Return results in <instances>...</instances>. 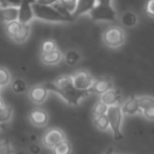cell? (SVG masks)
<instances>
[{
	"label": "cell",
	"mask_w": 154,
	"mask_h": 154,
	"mask_svg": "<svg viewBox=\"0 0 154 154\" xmlns=\"http://www.w3.org/2000/svg\"><path fill=\"white\" fill-rule=\"evenodd\" d=\"M32 8H34V14L35 18L45 20V22H51V23H69L72 22L73 18L69 12H66L63 7V10L57 8L51 5H41L37 2H32Z\"/></svg>",
	"instance_id": "6da1fadb"
},
{
	"label": "cell",
	"mask_w": 154,
	"mask_h": 154,
	"mask_svg": "<svg viewBox=\"0 0 154 154\" xmlns=\"http://www.w3.org/2000/svg\"><path fill=\"white\" fill-rule=\"evenodd\" d=\"M46 88L57 94H59L67 103H70L71 106H77L79 103V101L82 99H84L85 96L89 95V90H82V89H77L73 83H70L65 87H57L54 84V82H49L45 84Z\"/></svg>",
	"instance_id": "7a4b0ae2"
},
{
	"label": "cell",
	"mask_w": 154,
	"mask_h": 154,
	"mask_svg": "<svg viewBox=\"0 0 154 154\" xmlns=\"http://www.w3.org/2000/svg\"><path fill=\"white\" fill-rule=\"evenodd\" d=\"M88 14L95 22H108V23H112V22H116L117 18H118L117 11L112 6V4L97 2Z\"/></svg>",
	"instance_id": "3957f363"
},
{
	"label": "cell",
	"mask_w": 154,
	"mask_h": 154,
	"mask_svg": "<svg viewBox=\"0 0 154 154\" xmlns=\"http://www.w3.org/2000/svg\"><path fill=\"white\" fill-rule=\"evenodd\" d=\"M125 31L118 25H111L102 32V42L109 48H118L125 42Z\"/></svg>",
	"instance_id": "277c9868"
},
{
	"label": "cell",
	"mask_w": 154,
	"mask_h": 154,
	"mask_svg": "<svg viewBox=\"0 0 154 154\" xmlns=\"http://www.w3.org/2000/svg\"><path fill=\"white\" fill-rule=\"evenodd\" d=\"M107 117H108V122H109V128L113 132V137L116 141H119L123 138V134H122V120H123V112L122 108L118 105H112L108 106L107 109Z\"/></svg>",
	"instance_id": "5b68a950"
},
{
	"label": "cell",
	"mask_w": 154,
	"mask_h": 154,
	"mask_svg": "<svg viewBox=\"0 0 154 154\" xmlns=\"http://www.w3.org/2000/svg\"><path fill=\"white\" fill-rule=\"evenodd\" d=\"M72 83L77 89H82V90H89V88L91 87V84L94 83V77L91 76L90 72L88 71H77L76 73H73L72 76Z\"/></svg>",
	"instance_id": "8992f818"
},
{
	"label": "cell",
	"mask_w": 154,
	"mask_h": 154,
	"mask_svg": "<svg viewBox=\"0 0 154 154\" xmlns=\"http://www.w3.org/2000/svg\"><path fill=\"white\" fill-rule=\"evenodd\" d=\"M65 138V134L63 130L60 129H57V128H53L51 130H48L47 132H45L43 137H42V144L48 148V149H52L55 144H58L60 141H63Z\"/></svg>",
	"instance_id": "52a82bcc"
},
{
	"label": "cell",
	"mask_w": 154,
	"mask_h": 154,
	"mask_svg": "<svg viewBox=\"0 0 154 154\" xmlns=\"http://www.w3.org/2000/svg\"><path fill=\"white\" fill-rule=\"evenodd\" d=\"M35 18L32 2L29 0H23L18 6V20L23 24H30V22Z\"/></svg>",
	"instance_id": "ba28073f"
},
{
	"label": "cell",
	"mask_w": 154,
	"mask_h": 154,
	"mask_svg": "<svg viewBox=\"0 0 154 154\" xmlns=\"http://www.w3.org/2000/svg\"><path fill=\"white\" fill-rule=\"evenodd\" d=\"M48 96V89L45 84H37L30 88L29 90V99L35 105H42Z\"/></svg>",
	"instance_id": "9c48e42d"
},
{
	"label": "cell",
	"mask_w": 154,
	"mask_h": 154,
	"mask_svg": "<svg viewBox=\"0 0 154 154\" xmlns=\"http://www.w3.org/2000/svg\"><path fill=\"white\" fill-rule=\"evenodd\" d=\"M96 4H97V0H77L76 7H75L73 12L71 13V17L75 19L82 14L89 13Z\"/></svg>",
	"instance_id": "30bf717a"
},
{
	"label": "cell",
	"mask_w": 154,
	"mask_h": 154,
	"mask_svg": "<svg viewBox=\"0 0 154 154\" xmlns=\"http://www.w3.org/2000/svg\"><path fill=\"white\" fill-rule=\"evenodd\" d=\"M111 88H113V82H112V79L108 78V77H103V78H99V79L94 81V83H93L91 87L89 88V93L101 95V94H103L105 91L109 90Z\"/></svg>",
	"instance_id": "8fae6325"
},
{
	"label": "cell",
	"mask_w": 154,
	"mask_h": 154,
	"mask_svg": "<svg viewBox=\"0 0 154 154\" xmlns=\"http://www.w3.org/2000/svg\"><path fill=\"white\" fill-rule=\"evenodd\" d=\"M120 108H122L123 114H125V116H134V114H137L138 112H141L140 103H138V96L131 95V96L120 106Z\"/></svg>",
	"instance_id": "7c38bea8"
},
{
	"label": "cell",
	"mask_w": 154,
	"mask_h": 154,
	"mask_svg": "<svg viewBox=\"0 0 154 154\" xmlns=\"http://www.w3.org/2000/svg\"><path fill=\"white\" fill-rule=\"evenodd\" d=\"M29 120L36 126H43L48 123V113L42 108H34L29 114Z\"/></svg>",
	"instance_id": "4fadbf2b"
},
{
	"label": "cell",
	"mask_w": 154,
	"mask_h": 154,
	"mask_svg": "<svg viewBox=\"0 0 154 154\" xmlns=\"http://www.w3.org/2000/svg\"><path fill=\"white\" fill-rule=\"evenodd\" d=\"M64 59V54L60 49L55 48L47 53H41V61L45 65H55Z\"/></svg>",
	"instance_id": "5bb4252c"
},
{
	"label": "cell",
	"mask_w": 154,
	"mask_h": 154,
	"mask_svg": "<svg viewBox=\"0 0 154 154\" xmlns=\"http://www.w3.org/2000/svg\"><path fill=\"white\" fill-rule=\"evenodd\" d=\"M18 19V7L16 6H5L0 7V22L1 23H8L12 20Z\"/></svg>",
	"instance_id": "9a60e30c"
},
{
	"label": "cell",
	"mask_w": 154,
	"mask_h": 154,
	"mask_svg": "<svg viewBox=\"0 0 154 154\" xmlns=\"http://www.w3.org/2000/svg\"><path fill=\"white\" fill-rule=\"evenodd\" d=\"M119 100H120V91L118 89H114V88H111L109 90H107L100 95V101H102L107 106L118 105Z\"/></svg>",
	"instance_id": "2e32d148"
},
{
	"label": "cell",
	"mask_w": 154,
	"mask_h": 154,
	"mask_svg": "<svg viewBox=\"0 0 154 154\" xmlns=\"http://www.w3.org/2000/svg\"><path fill=\"white\" fill-rule=\"evenodd\" d=\"M120 23L125 28H132V26H135L138 23V17L132 11H125L120 16Z\"/></svg>",
	"instance_id": "e0dca14e"
},
{
	"label": "cell",
	"mask_w": 154,
	"mask_h": 154,
	"mask_svg": "<svg viewBox=\"0 0 154 154\" xmlns=\"http://www.w3.org/2000/svg\"><path fill=\"white\" fill-rule=\"evenodd\" d=\"M29 35H30V24H23L22 23L18 31L13 36L12 41H14L16 43H23L29 38Z\"/></svg>",
	"instance_id": "ac0fdd59"
},
{
	"label": "cell",
	"mask_w": 154,
	"mask_h": 154,
	"mask_svg": "<svg viewBox=\"0 0 154 154\" xmlns=\"http://www.w3.org/2000/svg\"><path fill=\"white\" fill-rule=\"evenodd\" d=\"M52 153L53 154H71L72 153V146H71L70 141L64 138L63 141H60L58 144H55L52 148Z\"/></svg>",
	"instance_id": "d6986e66"
},
{
	"label": "cell",
	"mask_w": 154,
	"mask_h": 154,
	"mask_svg": "<svg viewBox=\"0 0 154 154\" xmlns=\"http://www.w3.org/2000/svg\"><path fill=\"white\" fill-rule=\"evenodd\" d=\"M94 124L101 131H106L109 129V122H108L107 114H101V116L94 117Z\"/></svg>",
	"instance_id": "ffe728a7"
},
{
	"label": "cell",
	"mask_w": 154,
	"mask_h": 154,
	"mask_svg": "<svg viewBox=\"0 0 154 154\" xmlns=\"http://www.w3.org/2000/svg\"><path fill=\"white\" fill-rule=\"evenodd\" d=\"M20 22L17 19V20H12V22H8V23H5V31L7 34V36L12 40L13 36L16 35V32L18 31L19 26H20Z\"/></svg>",
	"instance_id": "44dd1931"
},
{
	"label": "cell",
	"mask_w": 154,
	"mask_h": 154,
	"mask_svg": "<svg viewBox=\"0 0 154 154\" xmlns=\"http://www.w3.org/2000/svg\"><path fill=\"white\" fill-rule=\"evenodd\" d=\"M64 59L69 65H75L77 61L81 59V53L77 52L76 49H70L64 54Z\"/></svg>",
	"instance_id": "7402d4cb"
},
{
	"label": "cell",
	"mask_w": 154,
	"mask_h": 154,
	"mask_svg": "<svg viewBox=\"0 0 154 154\" xmlns=\"http://www.w3.org/2000/svg\"><path fill=\"white\" fill-rule=\"evenodd\" d=\"M11 88H12V90H13L14 93L20 94V93H24V91L28 89V84H26V82H25L24 79H22V78H16V79L12 81Z\"/></svg>",
	"instance_id": "603a6c76"
},
{
	"label": "cell",
	"mask_w": 154,
	"mask_h": 154,
	"mask_svg": "<svg viewBox=\"0 0 154 154\" xmlns=\"http://www.w3.org/2000/svg\"><path fill=\"white\" fill-rule=\"evenodd\" d=\"M12 107L11 106H7V105H4L1 108H0V124H4V123H7L11 117H12Z\"/></svg>",
	"instance_id": "cb8c5ba5"
},
{
	"label": "cell",
	"mask_w": 154,
	"mask_h": 154,
	"mask_svg": "<svg viewBox=\"0 0 154 154\" xmlns=\"http://www.w3.org/2000/svg\"><path fill=\"white\" fill-rule=\"evenodd\" d=\"M138 103H140V108H141V111L144 109V108H147V107L154 106V96H152V95L138 96Z\"/></svg>",
	"instance_id": "d4e9b609"
},
{
	"label": "cell",
	"mask_w": 154,
	"mask_h": 154,
	"mask_svg": "<svg viewBox=\"0 0 154 154\" xmlns=\"http://www.w3.org/2000/svg\"><path fill=\"white\" fill-rule=\"evenodd\" d=\"M76 4H77V0H59V2H58V5H60V7H63L70 14L73 12Z\"/></svg>",
	"instance_id": "484cf974"
},
{
	"label": "cell",
	"mask_w": 154,
	"mask_h": 154,
	"mask_svg": "<svg viewBox=\"0 0 154 154\" xmlns=\"http://www.w3.org/2000/svg\"><path fill=\"white\" fill-rule=\"evenodd\" d=\"M107 109H108V106L106 103H103L102 101H99L94 105V108H93V116L96 117V116H101V114H106L107 113Z\"/></svg>",
	"instance_id": "4316f807"
},
{
	"label": "cell",
	"mask_w": 154,
	"mask_h": 154,
	"mask_svg": "<svg viewBox=\"0 0 154 154\" xmlns=\"http://www.w3.org/2000/svg\"><path fill=\"white\" fill-rule=\"evenodd\" d=\"M11 81V73L6 67L0 66V87L8 84Z\"/></svg>",
	"instance_id": "83f0119b"
},
{
	"label": "cell",
	"mask_w": 154,
	"mask_h": 154,
	"mask_svg": "<svg viewBox=\"0 0 154 154\" xmlns=\"http://www.w3.org/2000/svg\"><path fill=\"white\" fill-rule=\"evenodd\" d=\"M14 149L8 140L0 141V154H13Z\"/></svg>",
	"instance_id": "f1b7e54d"
},
{
	"label": "cell",
	"mask_w": 154,
	"mask_h": 154,
	"mask_svg": "<svg viewBox=\"0 0 154 154\" xmlns=\"http://www.w3.org/2000/svg\"><path fill=\"white\" fill-rule=\"evenodd\" d=\"M55 48H57V43L53 40H46V41L42 42L41 53H47V52H51V51H53Z\"/></svg>",
	"instance_id": "f546056e"
},
{
	"label": "cell",
	"mask_w": 154,
	"mask_h": 154,
	"mask_svg": "<svg viewBox=\"0 0 154 154\" xmlns=\"http://www.w3.org/2000/svg\"><path fill=\"white\" fill-rule=\"evenodd\" d=\"M144 116V118L149 119V120H154V106H150V107H147L141 111Z\"/></svg>",
	"instance_id": "4dcf8cb0"
},
{
	"label": "cell",
	"mask_w": 154,
	"mask_h": 154,
	"mask_svg": "<svg viewBox=\"0 0 154 154\" xmlns=\"http://www.w3.org/2000/svg\"><path fill=\"white\" fill-rule=\"evenodd\" d=\"M146 11L149 16L154 17V0H148V2L146 5Z\"/></svg>",
	"instance_id": "1f68e13d"
},
{
	"label": "cell",
	"mask_w": 154,
	"mask_h": 154,
	"mask_svg": "<svg viewBox=\"0 0 154 154\" xmlns=\"http://www.w3.org/2000/svg\"><path fill=\"white\" fill-rule=\"evenodd\" d=\"M35 2L37 4H41V5H51V6H54L59 2V0H35Z\"/></svg>",
	"instance_id": "d6a6232c"
},
{
	"label": "cell",
	"mask_w": 154,
	"mask_h": 154,
	"mask_svg": "<svg viewBox=\"0 0 154 154\" xmlns=\"http://www.w3.org/2000/svg\"><path fill=\"white\" fill-rule=\"evenodd\" d=\"M5 1H6L7 5H10V6H16V7H18V6L22 4L23 0H5Z\"/></svg>",
	"instance_id": "836d02e7"
},
{
	"label": "cell",
	"mask_w": 154,
	"mask_h": 154,
	"mask_svg": "<svg viewBox=\"0 0 154 154\" xmlns=\"http://www.w3.org/2000/svg\"><path fill=\"white\" fill-rule=\"evenodd\" d=\"M29 150H30V153H31V154H38V152H40V148H38L37 146L32 144V146L29 148Z\"/></svg>",
	"instance_id": "e575fe53"
},
{
	"label": "cell",
	"mask_w": 154,
	"mask_h": 154,
	"mask_svg": "<svg viewBox=\"0 0 154 154\" xmlns=\"http://www.w3.org/2000/svg\"><path fill=\"white\" fill-rule=\"evenodd\" d=\"M97 2H101V4H112V0H97Z\"/></svg>",
	"instance_id": "d590c367"
},
{
	"label": "cell",
	"mask_w": 154,
	"mask_h": 154,
	"mask_svg": "<svg viewBox=\"0 0 154 154\" xmlns=\"http://www.w3.org/2000/svg\"><path fill=\"white\" fill-rule=\"evenodd\" d=\"M5 6H8L7 2L5 0H0V7H5Z\"/></svg>",
	"instance_id": "8d00e7d4"
},
{
	"label": "cell",
	"mask_w": 154,
	"mask_h": 154,
	"mask_svg": "<svg viewBox=\"0 0 154 154\" xmlns=\"http://www.w3.org/2000/svg\"><path fill=\"white\" fill-rule=\"evenodd\" d=\"M105 154H114V153H113V148H111V147H109V148L105 152Z\"/></svg>",
	"instance_id": "74e56055"
},
{
	"label": "cell",
	"mask_w": 154,
	"mask_h": 154,
	"mask_svg": "<svg viewBox=\"0 0 154 154\" xmlns=\"http://www.w3.org/2000/svg\"><path fill=\"white\" fill-rule=\"evenodd\" d=\"M4 105H5V103H4V102H2V100H1V99H0V108H1V107H2V106H4Z\"/></svg>",
	"instance_id": "f35d334b"
},
{
	"label": "cell",
	"mask_w": 154,
	"mask_h": 154,
	"mask_svg": "<svg viewBox=\"0 0 154 154\" xmlns=\"http://www.w3.org/2000/svg\"><path fill=\"white\" fill-rule=\"evenodd\" d=\"M0 130H1V128H0Z\"/></svg>",
	"instance_id": "ab89813d"
}]
</instances>
